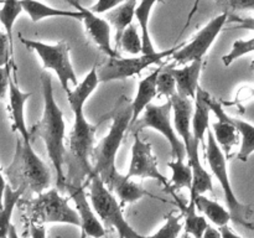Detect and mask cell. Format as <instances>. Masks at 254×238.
<instances>
[{
    "label": "cell",
    "instance_id": "30",
    "mask_svg": "<svg viewBox=\"0 0 254 238\" xmlns=\"http://www.w3.org/2000/svg\"><path fill=\"white\" fill-rule=\"evenodd\" d=\"M168 165L171 169V171H173L170 187L175 191L185 187L191 190L193 181V174L190 164H185L184 160H171L169 161Z\"/></svg>",
    "mask_w": 254,
    "mask_h": 238
},
{
    "label": "cell",
    "instance_id": "12",
    "mask_svg": "<svg viewBox=\"0 0 254 238\" xmlns=\"http://www.w3.org/2000/svg\"><path fill=\"white\" fill-rule=\"evenodd\" d=\"M127 178H154L161 185L169 187L165 176L159 171L158 159L153 151V145L140 139L139 134H134V143L131 146V160Z\"/></svg>",
    "mask_w": 254,
    "mask_h": 238
},
{
    "label": "cell",
    "instance_id": "11",
    "mask_svg": "<svg viewBox=\"0 0 254 238\" xmlns=\"http://www.w3.org/2000/svg\"><path fill=\"white\" fill-rule=\"evenodd\" d=\"M228 20V12H222L218 16L213 17L207 25L202 27L196 34V36L189 44L183 45L171 59L178 63H190L196 60H203L205 55L210 50L211 45L216 37L222 31L223 26Z\"/></svg>",
    "mask_w": 254,
    "mask_h": 238
},
{
    "label": "cell",
    "instance_id": "5",
    "mask_svg": "<svg viewBox=\"0 0 254 238\" xmlns=\"http://www.w3.org/2000/svg\"><path fill=\"white\" fill-rule=\"evenodd\" d=\"M205 155L213 175L217 178L218 182L222 187L226 205H227L228 211H230L232 221L236 225L243 226L248 230H254V222L252 221V207L250 205L241 202L237 196H236L232 185H231L230 176H228L226 156L223 154L222 149L220 148V145L216 141L213 131L210 130V129L207 130V144H206Z\"/></svg>",
    "mask_w": 254,
    "mask_h": 238
},
{
    "label": "cell",
    "instance_id": "38",
    "mask_svg": "<svg viewBox=\"0 0 254 238\" xmlns=\"http://www.w3.org/2000/svg\"><path fill=\"white\" fill-rule=\"evenodd\" d=\"M126 0H98L93 6L91 7V10L96 14H103V12L109 11V10L114 9L116 6H118L119 4L124 2Z\"/></svg>",
    "mask_w": 254,
    "mask_h": 238
},
{
    "label": "cell",
    "instance_id": "35",
    "mask_svg": "<svg viewBox=\"0 0 254 238\" xmlns=\"http://www.w3.org/2000/svg\"><path fill=\"white\" fill-rule=\"evenodd\" d=\"M156 89H158V94L168 97V99L178 93L176 79L171 73L170 68H161L158 79H156Z\"/></svg>",
    "mask_w": 254,
    "mask_h": 238
},
{
    "label": "cell",
    "instance_id": "18",
    "mask_svg": "<svg viewBox=\"0 0 254 238\" xmlns=\"http://www.w3.org/2000/svg\"><path fill=\"white\" fill-rule=\"evenodd\" d=\"M203 60H196L190 62V64L184 68H170L171 73L176 79V89L178 94L185 98L195 99L198 89V79H200L201 69H202Z\"/></svg>",
    "mask_w": 254,
    "mask_h": 238
},
{
    "label": "cell",
    "instance_id": "28",
    "mask_svg": "<svg viewBox=\"0 0 254 238\" xmlns=\"http://www.w3.org/2000/svg\"><path fill=\"white\" fill-rule=\"evenodd\" d=\"M184 218H185V232L192 236L193 238H202L205 235V231L207 230L208 223L205 217L197 215V208H196L195 200L190 198L189 205H181Z\"/></svg>",
    "mask_w": 254,
    "mask_h": 238
},
{
    "label": "cell",
    "instance_id": "39",
    "mask_svg": "<svg viewBox=\"0 0 254 238\" xmlns=\"http://www.w3.org/2000/svg\"><path fill=\"white\" fill-rule=\"evenodd\" d=\"M10 82V63L0 67V99H4L9 91Z\"/></svg>",
    "mask_w": 254,
    "mask_h": 238
},
{
    "label": "cell",
    "instance_id": "29",
    "mask_svg": "<svg viewBox=\"0 0 254 238\" xmlns=\"http://www.w3.org/2000/svg\"><path fill=\"white\" fill-rule=\"evenodd\" d=\"M228 120L236 126V129L240 133L241 138V149L238 153V159L243 163L248 160L251 155L254 153V125L242 119L233 118L228 116Z\"/></svg>",
    "mask_w": 254,
    "mask_h": 238
},
{
    "label": "cell",
    "instance_id": "10",
    "mask_svg": "<svg viewBox=\"0 0 254 238\" xmlns=\"http://www.w3.org/2000/svg\"><path fill=\"white\" fill-rule=\"evenodd\" d=\"M20 40L27 49L34 50L39 55L44 63V68L54 69L56 72L64 92L69 91V83L73 84L74 87L78 84L76 72L69 59V46L66 41H60L56 45H49L41 41L24 39L22 36H20Z\"/></svg>",
    "mask_w": 254,
    "mask_h": 238
},
{
    "label": "cell",
    "instance_id": "6",
    "mask_svg": "<svg viewBox=\"0 0 254 238\" xmlns=\"http://www.w3.org/2000/svg\"><path fill=\"white\" fill-rule=\"evenodd\" d=\"M89 200L104 228H113L122 238H144L124 218L122 205L98 175L88 178Z\"/></svg>",
    "mask_w": 254,
    "mask_h": 238
},
{
    "label": "cell",
    "instance_id": "48",
    "mask_svg": "<svg viewBox=\"0 0 254 238\" xmlns=\"http://www.w3.org/2000/svg\"><path fill=\"white\" fill-rule=\"evenodd\" d=\"M251 67H252V68H254V60L252 61V63H251Z\"/></svg>",
    "mask_w": 254,
    "mask_h": 238
},
{
    "label": "cell",
    "instance_id": "23",
    "mask_svg": "<svg viewBox=\"0 0 254 238\" xmlns=\"http://www.w3.org/2000/svg\"><path fill=\"white\" fill-rule=\"evenodd\" d=\"M25 188H12L7 183L5 188L2 205L0 206V238H7L10 227H11V216L14 212L15 206L19 203L20 198L24 195Z\"/></svg>",
    "mask_w": 254,
    "mask_h": 238
},
{
    "label": "cell",
    "instance_id": "31",
    "mask_svg": "<svg viewBox=\"0 0 254 238\" xmlns=\"http://www.w3.org/2000/svg\"><path fill=\"white\" fill-rule=\"evenodd\" d=\"M2 5L0 7V22L4 26L5 32L10 40L11 50H14V42H12V27L17 16L24 11L22 9L21 0H2Z\"/></svg>",
    "mask_w": 254,
    "mask_h": 238
},
{
    "label": "cell",
    "instance_id": "32",
    "mask_svg": "<svg viewBox=\"0 0 254 238\" xmlns=\"http://www.w3.org/2000/svg\"><path fill=\"white\" fill-rule=\"evenodd\" d=\"M117 46H119L124 52L133 55V56H138L139 54H141V51H143V41H141V35L138 34L135 25H129L124 30Z\"/></svg>",
    "mask_w": 254,
    "mask_h": 238
},
{
    "label": "cell",
    "instance_id": "37",
    "mask_svg": "<svg viewBox=\"0 0 254 238\" xmlns=\"http://www.w3.org/2000/svg\"><path fill=\"white\" fill-rule=\"evenodd\" d=\"M222 7L225 11H246V10H254V0H221Z\"/></svg>",
    "mask_w": 254,
    "mask_h": 238
},
{
    "label": "cell",
    "instance_id": "20",
    "mask_svg": "<svg viewBox=\"0 0 254 238\" xmlns=\"http://www.w3.org/2000/svg\"><path fill=\"white\" fill-rule=\"evenodd\" d=\"M22 9L30 16L32 22L41 21L46 17H71V19L82 20L83 15L78 10H62L55 9L49 5L40 2L37 0H21Z\"/></svg>",
    "mask_w": 254,
    "mask_h": 238
},
{
    "label": "cell",
    "instance_id": "41",
    "mask_svg": "<svg viewBox=\"0 0 254 238\" xmlns=\"http://www.w3.org/2000/svg\"><path fill=\"white\" fill-rule=\"evenodd\" d=\"M30 235L31 238H46V228L44 225L30 223Z\"/></svg>",
    "mask_w": 254,
    "mask_h": 238
},
{
    "label": "cell",
    "instance_id": "34",
    "mask_svg": "<svg viewBox=\"0 0 254 238\" xmlns=\"http://www.w3.org/2000/svg\"><path fill=\"white\" fill-rule=\"evenodd\" d=\"M251 52H254V37L251 40H237L233 42L232 50L222 57L223 64L226 67L231 66L236 60Z\"/></svg>",
    "mask_w": 254,
    "mask_h": 238
},
{
    "label": "cell",
    "instance_id": "43",
    "mask_svg": "<svg viewBox=\"0 0 254 238\" xmlns=\"http://www.w3.org/2000/svg\"><path fill=\"white\" fill-rule=\"evenodd\" d=\"M202 238H222V236H221V232L218 230H216V228L211 227L210 225H208L207 230L205 231V235H203Z\"/></svg>",
    "mask_w": 254,
    "mask_h": 238
},
{
    "label": "cell",
    "instance_id": "22",
    "mask_svg": "<svg viewBox=\"0 0 254 238\" xmlns=\"http://www.w3.org/2000/svg\"><path fill=\"white\" fill-rule=\"evenodd\" d=\"M196 106L195 113L192 116L191 120V129H192V135L202 144L203 148L206 149L205 134L208 130V123H210V112L211 108L207 104V102L203 98L201 89L198 87L197 93H196Z\"/></svg>",
    "mask_w": 254,
    "mask_h": 238
},
{
    "label": "cell",
    "instance_id": "14",
    "mask_svg": "<svg viewBox=\"0 0 254 238\" xmlns=\"http://www.w3.org/2000/svg\"><path fill=\"white\" fill-rule=\"evenodd\" d=\"M76 10L82 12L83 15L84 27L89 39L107 55V57H117L119 56L118 52L112 47L111 44V25L107 20L99 17L96 12L91 9L84 7L78 0H67Z\"/></svg>",
    "mask_w": 254,
    "mask_h": 238
},
{
    "label": "cell",
    "instance_id": "27",
    "mask_svg": "<svg viewBox=\"0 0 254 238\" xmlns=\"http://www.w3.org/2000/svg\"><path fill=\"white\" fill-rule=\"evenodd\" d=\"M112 191L116 192V195L118 196L122 206L135 202V201L140 200L141 197H144V196L146 195L150 196V193H149L148 191L144 190L143 186L134 182L131 178H127L126 175H122L121 178L114 182Z\"/></svg>",
    "mask_w": 254,
    "mask_h": 238
},
{
    "label": "cell",
    "instance_id": "40",
    "mask_svg": "<svg viewBox=\"0 0 254 238\" xmlns=\"http://www.w3.org/2000/svg\"><path fill=\"white\" fill-rule=\"evenodd\" d=\"M227 21L238 22V25L236 26L237 29L253 30V31H254V17H241V16H237V15H230V14H228Z\"/></svg>",
    "mask_w": 254,
    "mask_h": 238
},
{
    "label": "cell",
    "instance_id": "7",
    "mask_svg": "<svg viewBox=\"0 0 254 238\" xmlns=\"http://www.w3.org/2000/svg\"><path fill=\"white\" fill-rule=\"evenodd\" d=\"M26 212L30 223H66L81 227L76 208H72L68 200L60 195L59 188H50L29 201Z\"/></svg>",
    "mask_w": 254,
    "mask_h": 238
},
{
    "label": "cell",
    "instance_id": "25",
    "mask_svg": "<svg viewBox=\"0 0 254 238\" xmlns=\"http://www.w3.org/2000/svg\"><path fill=\"white\" fill-rule=\"evenodd\" d=\"M192 200H195L196 208L201 211L217 227H223V226L228 225L230 221H232L230 211L223 207V206H221L218 202H216V201L211 200V198L206 197L203 195L197 196Z\"/></svg>",
    "mask_w": 254,
    "mask_h": 238
},
{
    "label": "cell",
    "instance_id": "16",
    "mask_svg": "<svg viewBox=\"0 0 254 238\" xmlns=\"http://www.w3.org/2000/svg\"><path fill=\"white\" fill-rule=\"evenodd\" d=\"M30 92H22L17 87L14 79L10 77L9 82V101H10V114L12 119V130L17 131L24 140L31 141V134L25 123V103L31 97Z\"/></svg>",
    "mask_w": 254,
    "mask_h": 238
},
{
    "label": "cell",
    "instance_id": "19",
    "mask_svg": "<svg viewBox=\"0 0 254 238\" xmlns=\"http://www.w3.org/2000/svg\"><path fill=\"white\" fill-rule=\"evenodd\" d=\"M161 68L154 69L150 74L145 77V78L141 79L138 84V92H136V96L134 98V101L131 102V108H133V119H131L130 125H133L138 118L140 117V114L145 111L146 106L151 103L154 98L158 94V89H156V79H158L159 73H160Z\"/></svg>",
    "mask_w": 254,
    "mask_h": 238
},
{
    "label": "cell",
    "instance_id": "49",
    "mask_svg": "<svg viewBox=\"0 0 254 238\" xmlns=\"http://www.w3.org/2000/svg\"><path fill=\"white\" fill-rule=\"evenodd\" d=\"M119 238H122V237H119Z\"/></svg>",
    "mask_w": 254,
    "mask_h": 238
},
{
    "label": "cell",
    "instance_id": "47",
    "mask_svg": "<svg viewBox=\"0 0 254 238\" xmlns=\"http://www.w3.org/2000/svg\"><path fill=\"white\" fill-rule=\"evenodd\" d=\"M87 237H88V236H87L84 232H82L81 233V237H79V238H87Z\"/></svg>",
    "mask_w": 254,
    "mask_h": 238
},
{
    "label": "cell",
    "instance_id": "13",
    "mask_svg": "<svg viewBox=\"0 0 254 238\" xmlns=\"http://www.w3.org/2000/svg\"><path fill=\"white\" fill-rule=\"evenodd\" d=\"M67 191L69 193V197L73 200L76 211L81 220V230L86 233L88 237L92 238H103L106 237V228L101 220H98V216L94 212L93 206L91 200H88L84 185H72L66 183Z\"/></svg>",
    "mask_w": 254,
    "mask_h": 238
},
{
    "label": "cell",
    "instance_id": "42",
    "mask_svg": "<svg viewBox=\"0 0 254 238\" xmlns=\"http://www.w3.org/2000/svg\"><path fill=\"white\" fill-rule=\"evenodd\" d=\"M220 232H221V236H222V238H243L241 237V236H238L237 233L233 232L227 225L223 226V227H220Z\"/></svg>",
    "mask_w": 254,
    "mask_h": 238
},
{
    "label": "cell",
    "instance_id": "1",
    "mask_svg": "<svg viewBox=\"0 0 254 238\" xmlns=\"http://www.w3.org/2000/svg\"><path fill=\"white\" fill-rule=\"evenodd\" d=\"M41 86L42 96H44V113L42 118L32 126L30 134L39 136L44 140L50 160L56 171L59 190H64L66 187V175H64L66 124H64V113L55 99L51 74L47 72L41 74Z\"/></svg>",
    "mask_w": 254,
    "mask_h": 238
},
{
    "label": "cell",
    "instance_id": "46",
    "mask_svg": "<svg viewBox=\"0 0 254 238\" xmlns=\"http://www.w3.org/2000/svg\"><path fill=\"white\" fill-rule=\"evenodd\" d=\"M181 238H193L192 237V236H191V235H189V233H184V235H183V237H181Z\"/></svg>",
    "mask_w": 254,
    "mask_h": 238
},
{
    "label": "cell",
    "instance_id": "33",
    "mask_svg": "<svg viewBox=\"0 0 254 238\" xmlns=\"http://www.w3.org/2000/svg\"><path fill=\"white\" fill-rule=\"evenodd\" d=\"M181 218H184L183 211L179 215L175 212H171L168 216L166 222L164 223V226L158 232L151 236H144V238H178L181 230L184 228V225L181 223Z\"/></svg>",
    "mask_w": 254,
    "mask_h": 238
},
{
    "label": "cell",
    "instance_id": "45",
    "mask_svg": "<svg viewBox=\"0 0 254 238\" xmlns=\"http://www.w3.org/2000/svg\"><path fill=\"white\" fill-rule=\"evenodd\" d=\"M7 238H19V235H17V231H16V228H15L14 225H12L11 227H10V231H9V235H7Z\"/></svg>",
    "mask_w": 254,
    "mask_h": 238
},
{
    "label": "cell",
    "instance_id": "3",
    "mask_svg": "<svg viewBox=\"0 0 254 238\" xmlns=\"http://www.w3.org/2000/svg\"><path fill=\"white\" fill-rule=\"evenodd\" d=\"M83 108H71L74 114V123L69 133L68 151H66L64 165L68 168L66 183L72 185H83V181L93 174L91 155L94 148V134L98 125L87 120Z\"/></svg>",
    "mask_w": 254,
    "mask_h": 238
},
{
    "label": "cell",
    "instance_id": "26",
    "mask_svg": "<svg viewBox=\"0 0 254 238\" xmlns=\"http://www.w3.org/2000/svg\"><path fill=\"white\" fill-rule=\"evenodd\" d=\"M156 2H164V0H141L140 4L136 6L135 17L139 22V26L141 30V41H143V51L141 54L148 55L154 54L153 41H151L150 32H149V17H150L151 9Z\"/></svg>",
    "mask_w": 254,
    "mask_h": 238
},
{
    "label": "cell",
    "instance_id": "2",
    "mask_svg": "<svg viewBox=\"0 0 254 238\" xmlns=\"http://www.w3.org/2000/svg\"><path fill=\"white\" fill-rule=\"evenodd\" d=\"M112 125L109 133L93 148L91 155L93 174L103 180L107 187L112 191L114 182L122 176L116 166V158L124 135L130 128L133 119L131 102L122 97L112 112Z\"/></svg>",
    "mask_w": 254,
    "mask_h": 238
},
{
    "label": "cell",
    "instance_id": "36",
    "mask_svg": "<svg viewBox=\"0 0 254 238\" xmlns=\"http://www.w3.org/2000/svg\"><path fill=\"white\" fill-rule=\"evenodd\" d=\"M12 55H14V51L11 50L9 37L6 32H2L0 30V67L9 64V60L12 59Z\"/></svg>",
    "mask_w": 254,
    "mask_h": 238
},
{
    "label": "cell",
    "instance_id": "24",
    "mask_svg": "<svg viewBox=\"0 0 254 238\" xmlns=\"http://www.w3.org/2000/svg\"><path fill=\"white\" fill-rule=\"evenodd\" d=\"M99 82L101 81H99L98 72H97V66L92 67L88 74L84 77L81 83L77 84L76 88L72 89V91L69 89L68 92H66L69 107L71 108H73V107H84L86 101L93 93Z\"/></svg>",
    "mask_w": 254,
    "mask_h": 238
},
{
    "label": "cell",
    "instance_id": "15",
    "mask_svg": "<svg viewBox=\"0 0 254 238\" xmlns=\"http://www.w3.org/2000/svg\"><path fill=\"white\" fill-rule=\"evenodd\" d=\"M200 141L193 136L190 141H189L186 148V156H188V163L192 168L193 174V181L192 187L190 190V198H196L197 196L203 195L207 191L213 192V183H212V176L210 173H207L205 168L202 166L200 161V156H198V146H200Z\"/></svg>",
    "mask_w": 254,
    "mask_h": 238
},
{
    "label": "cell",
    "instance_id": "8",
    "mask_svg": "<svg viewBox=\"0 0 254 238\" xmlns=\"http://www.w3.org/2000/svg\"><path fill=\"white\" fill-rule=\"evenodd\" d=\"M171 111H173V102L169 99L164 104H149L146 106L143 116L139 117L138 120L130 125L129 130L131 134H139L146 128H151L159 131L168 139L171 148L173 160H185L186 148L184 141L176 133L173 123H171Z\"/></svg>",
    "mask_w": 254,
    "mask_h": 238
},
{
    "label": "cell",
    "instance_id": "4",
    "mask_svg": "<svg viewBox=\"0 0 254 238\" xmlns=\"http://www.w3.org/2000/svg\"><path fill=\"white\" fill-rule=\"evenodd\" d=\"M5 176L12 188L22 187L32 192H44L51 183V173L42 159L26 141L20 136L16 140V149L12 163L5 169Z\"/></svg>",
    "mask_w": 254,
    "mask_h": 238
},
{
    "label": "cell",
    "instance_id": "9",
    "mask_svg": "<svg viewBox=\"0 0 254 238\" xmlns=\"http://www.w3.org/2000/svg\"><path fill=\"white\" fill-rule=\"evenodd\" d=\"M183 45L173 47L165 51H156L154 54L144 55L140 54L134 57H108L104 63L97 67L99 81L109 82L114 79H126L140 73L143 69L153 66V64H160L163 60L171 57L178 51Z\"/></svg>",
    "mask_w": 254,
    "mask_h": 238
},
{
    "label": "cell",
    "instance_id": "44",
    "mask_svg": "<svg viewBox=\"0 0 254 238\" xmlns=\"http://www.w3.org/2000/svg\"><path fill=\"white\" fill-rule=\"evenodd\" d=\"M6 186L7 183L4 178V174H2V171L0 170V206L2 205V198H4V193H5V188H6Z\"/></svg>",
    "mask_w": 254,
    "mask_h": 238
},
{
    "label": "cell",
    "instance_id": "21",
    "mask_svg": "<svg viewBox=\"0 0 254 238\" xmlns=\"http://www.w3.org/2000/svg\"><path fill=\"white\" fill-rule=\"evenodd\" d=\"M136 6H138V0H126L114 9L106 12V19L111 22V25L116 30V44L119 42L124 30L129 25L133 24Z\"/></svg>",
    "mask_w": 254,
    "mask_h": 238
},
{
    "label": "cell",
    "instance_id": "17",
    "mask_svg": "<svg viewBox=\"0 0 254 238\" xmlns=\"http://www.w3.org/2000/svg\"><path fill=\"white\" fill-rule=\"evenodd\" d=\"M174 112V128L176 133L184 141L185 146L189 141L193 138L192 129H191V120H192V101L190 98L174 94L171 97Z\"/></svg>",
    "mask_w": 254,
    "mask_h": 238
}]
</instances>
